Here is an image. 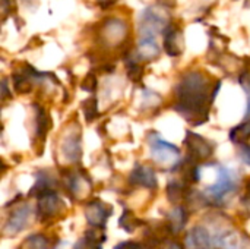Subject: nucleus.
<instances>
[{"instance_id":"17","label":"nucleus","mask_w":250,"mask_h":249,"mask_svg":"<svg viewBox=\"0 0 250 249\" xmlns=\"http://www.w3.org/2000/svg\"><path fill=\"white\" fill-rule=\"evenodd\" d=\"M114 249H141V245L136 242H123V244L117 245Z\"/></svg>"},{"instance_id":"1","label":"nucleus","mask_w":250,"mask_h":249,"mask_svg":"<svg viewBox=\"0 0 250 249\" xmlns=\"http://www.w3.org/2000/svg\"><path fill=\"white\" fill-rule=\"evenodd\" d=\"M179 104L177 110L189 120L196 117L207 119V104L209 103V84L208 79L199 72L188 73L177 85Z\"/></svg>"},{"instance_id":"15","label":"nucleus","mask_w":250,"mask_h":249,"mask_svg":"<svg viewBox=\"0 0 250 249\" xmlns=\"http://www.w3.org/2000/svg\"><path fill=\"white\" fill-rule=\"evenodd\" d=\"M22 249H47V242L41 236H31L22 245Z\"/></svg>"},{"instance_id":"12","label":"nucleus","mask_w":250,"mask_h":249,"mask_svg":"<svg viewBox=\"0 0 250 249\" xmlns=\"http://www.w3.org/2000/svg\"><path fill=\"white\" fill-rule=\"evenodd\" d=\"M79 141H81L79 135H75V136L70 135V136L63 142L62 150H63L64 156H66L70 161H75V160H78V158L81 157V144H79Z\"/></svg>"},{"instance_id":"6","label":"nucleus","mask_w":250,"mask_h":249,"mask_svg":"<svg viewBox=\"0 0 250 249\" xmlns=\"http://www.w3.org/2000/svg\"><path fill=\"white\" fill-rule=\"evenodd\" d=\"M105 208L107 207L104 204L98 203V201H94V203H91L88 205V208H86V219L91 223V226L101 227L104 225V222L110 216V213H107Z\"/></svg>"},{"instance_id":"7","label":"nucleus","mask_w":250,"mask_h":249,"mask_svg":"<svg viewBox=\"0 0 250 249\" xmlns=\"http://www.w3.org/2000/svg\"><path fill=\"white\" fill-rule=\"evenodd\" d=\"M130 182L135 185H141V186H146V188H155L157 181H155V173L152 172V169L145 167V166H138L132 176H130Z\"/></svg>"},{"instance_id":"19","label":"nucleus","mask_w":250,"mask_h":249,"mask_svg":"<svg viewBox=\"0 0 250 249\" xmlns=\"http://www.w3.org/2000/svg\"><path fill=\"white\" fill-rule=\"evenodd\" d=\"M245 88H246V91H248V94H249V95H248V107H249V109H248V114H250V85H245Z\"/></svg>"},{"instance_id":"14","label":"nucleus","mask_w":250,"mask_h":249,"mask_svg":"<svg viewBox=\"0 0 250 249\" xmlns=\"http://www.w3.org/2000/svg\"><path fill=\"white\" fill-rule=\"evenodd\" d=\"M185 220H186V216H185V211L177 208L173 211L171 214V222H170V226L173 227L174 232H179L183 226H185Z\"/></svg>"},{"instance_id":"5","label":"nucleus","mask_w":250,"mask_h":249,"mask_svg":"<svg viewBox=\"0 0 250 249\" xmlns=\"http://www.w3.org/2000/svg\"><path fill=\"white\" fill-rule=\"evenodd\" d=\"M186 145L189 147L190 154L195 156V157H198V158H207L212 153L211 145L204 138H201V136H198L195 134H188Z\"/></svg>"},{"instance_id":"4","label":"nucleus","mask_w":250,"mask_h":249,"mask_svg":"<svg viewBox=\"0 0 250 249\" xmlns=\"http://www.w3.org/2000/svg\"><path fill=\"white\" fill-rule=\"evenodd\" d=\"M236 188V176L226 167H218V178L212 186L208 188V195L214 200H223Z\"/></svg>"},{"instance_id":"10","label":"nucleus","mask_w":250,"mask_h":249,"mask_svg":"<svg viewBox=\"0 0 250 249\" xmlns=\"http://www.w3.org/2000/svg\"><path fill=\"white\" fill-rule=\"evenodd\" d=\"M177 31L173 25H168L164 31V50L170 56H179L182 50L177 45Z\"/></svg>"},{"instance_id":"8","label":"nucleus","mask_w":250,"mask_h":249,"mask_svg":"<svg viewBox=\"0 0 250 249\" xmlns=\"http://www.w3.org/2000/svg\"><path fill=\"white\" fill-rule=\"evenodd\" d=\"M28 217H29V207H28V205H25V207L16 210V211L10 216V219H9V222H7V225H6V229H4V230H6L7 233H10V235L18 233L19 230H22V229L25 227V225H26V222H28Z\"/></svg>"},{"instance_id":"9","label":"nucleus","mask_w":250,"mask_h":249,"mask_svg":"<svg viewBox=\"0 0 250 249\" xmlns=\"http://www.w3.org/2000/svg\"><path fill=\"white\" fill-rule=\"evenodd\" d=\"M62 205L60 200L54 194H45L44 198L38 204V211L44 216H56L59 213V207Z\"/></svg>"},{"instance_id":"11","label":"nucleus","mask_w":250,"mask_h":249,"mask_svg":"<svg viewBox=\"0 0 250 249\" xmlns=\"http://www.w3.org/2000/svg\"><path fill=\"white\" fill-rule=\"evenodd\" d=\"M160 53V47L155 41V38L152 37H142L139 41V56L142 59H152L155 56H158Z\"/></svg>"},{"instance_id":"2","label":"nucleus","mask_w":250,"mask_h":249,"mask_svg":"<svg viewBox=\"0 0 250 249\" xmlns=\"http://www.w3.org/2000/svg\"><path fill=\"white\" fill-rule=\"evenodd\" d=\"M166 19L164 15L157 10L155 7H146L141 13V21H139V31L142 37H152L155 38L157 34L164 29Z\"/></svg>"},{"instance_id":"13","label":"nucleus","mask_w":250,"mask_h":249,"mask_svg":"<svg viewBox=\"0 0 250 249\" xmlns=\"http://www.w3.org/2000/svg\"><path fill=\"white\" fill-rule=\"evenodd\" d=\"M230 138H231V141H234V142H237V144L246 142L250 138V120L242 123V125L237 126L236 129H233L231 134H230Z\"/></svg>"},{"instance_id":"3","label":"nucleus","mask_w":250,"mask_h":249,"mask_svg":"<svg viewBox=\"0 0 250 249\" xmlns=\"http://www.w3.org/2000/svg\"><path fill=\"white\" fill-rule=\"evenodd\" d=\"M149 145H151L152 158L158 164L170 167V166H173L177 161V158H179V150L174 145L163 141L158 135H154V138L151 139Z\"/></svg>"},{"instance_id":"18","label":"nucleus","mask_w":250,"mask_h":249,"mask_svg":"<svg viewBox=\"0 0 250 249\" xmlns=\"http://www.w3.org/2000/svg\"><path fill=\"white\" fill-rule=\"evenodd\" d=\"M242 157H243V160L250 164V147H246V148H243V151H242Z\"/></svg>"},{"instance_id":"16","label":"nucleus","mask_w":250,"mask_h":249,"mask_svg":"<svg viewBox=\"0 0 250 249\" xmlns=\"http://www.w3.org/2000/svg\"><path fill=\"white\" fill-rule=\"evenodd\" d=\"M75 249H101L94 241H91V239H88V238H85L83 241H81L78 245H76V248Z\"/></svg>"}]
</instances>
